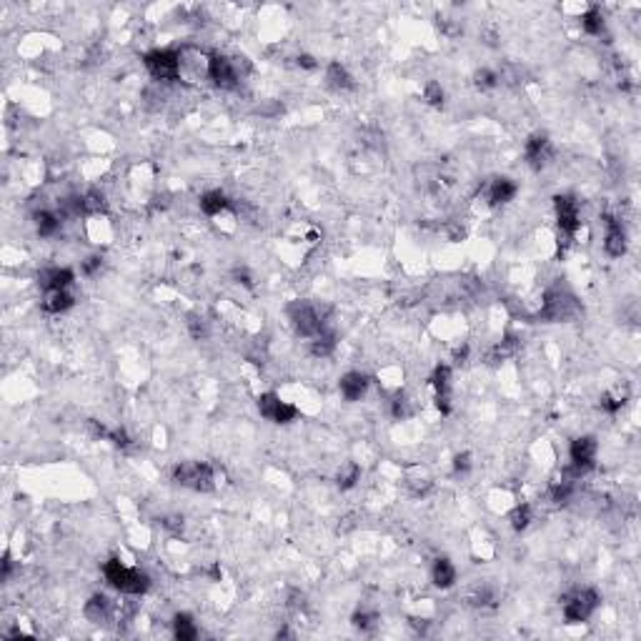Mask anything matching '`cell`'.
Wrapping results in <instances>:
<instances>
[{"mask_svg": "<svg viewBox=\"0 0 641 641\" xmlns=\"http://www.w3.org/2000/svg\"><path fill=\"white\" fill-rule=\"evenodd\" d=\"M85 616H88V621H93V624H101V621H105L108 616H111L113 607H111V599L108 596H103V593H93L88 601H85Z\"/></svg>", "mask_w": 641, "mask_h": 641, "instance_id": "cell-18", "label": "cell"}, {"mask_svg": "<svg viewBox=\"0 0 641 641\" xmlns=\"http://www.w3.org/2000/svg\"><path fill=\"white\" fill-rule=\"evenodd\" d=\"M431 581H434L439 589H451L456 584V566L448 561L446 556L436 558L434 566H431Z\"/></svg>", "mask_w": 641, "mask_h": 641, "instance_id": "cell-17", "label": "cell"}, {"mask_svg": "<svg viewBox=\"0 0 641 641\" xmlns=\"http://www.w3.org/2000/svg\"><path fill=\"white\" fill-rule=\"evenodd\" d=\"M411 627L419 631V634H426V629H428V621H423V619H411Z\"/></svg>", "mask_w": 641, "mask_h": 641, "instance_id": "cell-38", "label": "cell"}, {"mask_svg": "<svg viewBox=\"0 0 641 641\" xmlns=\"http://www.w3.org/2000/svg\"><path fill=\"white\" fill-rule=\"evenodd\" d=\"M143 65L156 81H176L180 73V53L168 48L151 50V53H145Z\"/></svg>", "mask_w": 641, "mask_h": 641, "instance_id": "cell-5", "label": "cell"}, {"mask_svg": "<svg viewBox=\"0 0 641 641\" xmlns=\"http://www.w3.org/2000/svg\"><path fill=\"white\" fill-rule=\"evenodd\" d=\"M431 386L436 391V408L441 411V416L451 414V366L439 364L431 376Z\"/></svg>", "mask_w": 641, "mask_h": 641, "instance_id": "cell-11", "label": "cell"}, {"mask_svg": "<svg viewBox=\"0 0 641 641\" xmlns=\"http://www.w3.org/2000/svg\"><path fill=\"white\" fill-rule=\"evenodd\" d=\"M359 479H361V466L359 463H346L344 469L338 471V489L341 491H348V489H353L356 483H359Z\"/></svg>", "mask_w": 641, "mask_h": 641, "instance_id": "cell-26", "label": "cell"}, {"mask_svg": "<svg viewBox=\"0 0 641 641\" xmlns=\"http://www.w3.org/2000/svg\"><path fill=\"white\" fill-rule=\"evenodd\" d=\"M10 574H13V558H10V554H6V556H3V574H0L3 581L10 579Z\"/></svg>", "mask_w": 641, "mask_h": 641, "instance_id": "cell-36", "label": "cell"}, {"mask_svg": "<svg viewBox=\"0 0 641 641\" xmlns=\"http://www.w3.org/2000/svg\"><path fill=\"white\" fill-rule=\"evenodd\" d=\"M376 621H379V616L373 611H356L353 613V627L361 629V631H371L373 627H376Z\"/></svg>", "mask_w": 641, "mask_h": 641, "instance_id": "cell-31", "label": "cell"}, {"mask_svg": "<svg viewBox=\"0 0 641 641\" xmlns=\"http://www.w3.org/2000/svg\"><path fill=\"white\" fill-rule=\"evenodd\" d=\"M604 226H607V235H604V251H607L611 258H621L627 253L629 243H627V231L621 226V221H616L613 216H604Z\"/></svg>", "mask_w": 641, "mask_h": 641, "instance_id": "cell-12", "label": "cell"}, {"mask_svg": "<svg viewBox=\"0 0 641 641\" xmlns=\"http://www.w3.org/2000/svg\"><path fill=\"white\" fill-rule=\"evenodd\" d=\"M524 156H526V163H529L534 171H541V168L551 160V140H549V136H546V133H534V136H529V140H526V145H524Z\"/></svg>", "mask_w": 641, "mask_h": 641, "instance_id": "cell-10", "label": "cell"}, {"mask_svg": "<svg viewBox=\"0 0 641 641\" xmlns=\"http://www.w3.org/2000/svg\"><path fill=\"white\" fill-rule=\"evenodd\" d=\"M73 281H76V273L70 269H45L38 273V283L45 293L48 291H65L68 286H73Z\"/></svg>", "mask_w": 641, "mask_h": 641, "instance_id": "cell-14", "label": "cell"}, {"mask_svg": "<svg viewBox=\"0 0 641 641\" xmlns=\"http://www.w3.org/2000/svg\"><path fill=\"white\" fill-rule=\"evenodd\" d=\"M173 636L178 641H193L198 639V627L191 613H176L173 616Z\"/></svg>", "mask_w": 641, "mask_h": 641, "instance_id": "cell-20", "label": "cell"}, {"mask_svg": "<svg viewBox=\"0 0 641 641\" xmlns=\"http://www.w3.org/2000/svg\"><path fill=\"white\" fill-rule=\"evenodd\" d=\"M581 28H584L589 35L604 33V15H601L599 8H589V10L581 15Z\"/></svg>", "mask_w": 641, "mask_h": 641, "instance_id": "cell-24", "label": "cell"}, {"mask_svg": "<svg viewBox=\"0 0 641 641\" xmlns=\"http://www.w3.org/2000/svg\"><path fill=\"white\" fill-rule=\"evenodd\" d=\"M103 574L108 584L113 589H118L120 593H128V596H140L151 589V576L140 569H131V566L120 564L118 558H108L103 564Z\"/></svg>", "mask_w": 641, "mask_h": 641, "instance_id": "cell-1", "label": "cell"}, {"mask_svg": "<svg viewBox=\"0 0 641 641\" xmlns=\"http://www.w3.org/2000/svg\"><path fill=\"white\" fill-rule=\"evenodd\" d=\"M498 81H501V78H498L496 73H494V70H489V68L476 70V76H474L476 88H481V90H491V88H496V85H498Z\"/></svg>", "mask_w": 641, "mask_h": 641, "instance_id": "cell-29", "label": "cell"}, {"mask_svg": "<svg viewBox=\"0 0 641 641\" xmlns=\"http://www.w3.org/2000/svg\"><path fill=\"white\" fill-rule=\"evenodd\" d=\"M208 78H211L218 88H226V90L238 85V70H235L233 61L226 56H218V53H213V56L208 58Z\"/></svg>", "mask_w": 641, "mask_h": 641, "instance_id": "cell-9", "label": "cell"}, {"mask_svg": "<svg viewBox=\"0 0 641 641\" xmlns=\"http://www.w3.org/2000/svg\"><path fill=\"white\" fill-rule=\"evenodd\" d=\"M216 479H218V474H216V469L211 466V463L188 461V463H180V466L173 469V481L178 483V486H183V489L200 491V494L213 491L216 483H218Z\"/></svg>", "mask_w": 641, "mask_h": 641, "instance_id": "cell-2", "label": "cell"}, {"mask_svg": "<svg viewBox=\"0 0 641 641\" xmlns=\"http://www.w3.org/2000/svg\"><path fill=\"white\" fill-rule=\"evenodd\" d=\"M391 414L396 416V419H408V416H411V403H408V399L403 393H399V396L393 399Z\"/></svg>", "mask_w": 641, "mask_h": 641, "instance_id": "cell-32", "label": "cell"}, {"mask_svg": "<svg viewBox=\"0 0 641 641\" xmlns=\"http://www.w3.org/2000/svg\"><path fill=\"white\" fill-rule=\"evenodd\" d=\"M554 208H556V223L558 231L571 238L576 235V231L581 228V213H579V203L574 200V196H556L554 198Z\"/></svg>", "mask_w": 641, "mask_h": 641, "instance_id": "cell-7", "label": "cell"}, {"mask_svg": "<svg viewBox=\"0 0 641 641\" xmlns=\"http://www.w3.org/2000/svg\"><path fill=\"white\" fill-rule=\"evenodd\" d=\"M61 226H63L61 216L53 213V211H41V213H35V228H38V235H43V238L56 235L58 231H61Z\"/></svg>", "mask_w": 641, "mask_h": 641, "instance_id": "cell-22", "label": "cell"}, {"mask_svg": "<svg viewBox=\"0 0 641 641\" xmlns=\"http://www.w3.org/2000/svg\"><path fill=\"white\" fill-rule=\"evenodd\" d=\"M368 386H371V379L366 376V373L361 371H351L346 373L344 379H341V383H338V388H341V396H344L346 401H361L366 396V391H368Z\"/></svg>", "mask_w": 641, "mask_h": 641, "instance_id": "cell-13", "label": "cell"}, {"mask_svg": "<svg viewBox=\"0 0 641 641\" xmlns=\"http://www.w3.org/2000/svg\"><path fill=\"white\" fill-rule=\"evenodd\" d=\"M188 331H191V336L193 338L206 336V324H203V318L196 316V313H191V316H188Z\"/></svg>", "mask_w": 641, "mask_h": 641, "instance_id": "cell-33", "label": "cell"}, {"mask_svg": "<svg viewBox=\"0 0 641 641\" xmlns=\"http://www.w3.org/2000/svg\"><path fill=\"white\" fill-rule=\"evenodd\" d=\"M326 83H328V88L333 90H353L356 88V83H353L351 73L346 70V65H341L338 61L328 63V68H326Z\"/></svg>", "mask_w": 641, "mask_h": 641, "instance_id": "cell-16", "label": "cell"}, {"mask_svg": "<svg viewBox=\"0 0 641 641\" xmlns=\"http://www.w3.org/2000/svg\"><path fill=\"white\" fill-rule=\"evenodd\" d=\"M288 318L293 328H296L298 336L313 338L326 328V313L324 308H318L316 304L311 301H296V304L288 306Z\"/></svg>", "mask_w": 641, "mask_h": 641, "instance_id": "cell-3", "label": "cell"}, {"mask_svg": "<svg viewBox=\"0 0 641 641\" xmlns=\"http://www.w3.org/2000/svg\"><path fill=\"white\" fill-rule=\"evenodd\" d=\"M101 266H103V258L101 255H90V258L83 261V273L85 276H96L98 271H101Z\"/></svg>", "mask_w": 641, "mask_h": 641, "instance_id": "cell-35", "label": "cell"}, {"mask_svg": "<svg viewBox=\"0 0 641 641\" xmlns=\"http://www.w3.org/2000/svg\"><path fill=\"white\" fill-rule=\"evenodd\" d=\"M601 596L593 589H574L571 593L564 596L561 611H564L566 624H584L591 619V613L599 609Z\"/></svg>", "mask_w": 641, "mask_h": 641, "instance_id": "cell-4", "label": "cell"}, {"mask_svg": "<svg viewBox=\"0 0 641 641\" xmlns=\"http://www.w3.org/2000/svg\"><path fill=\"white\" fill-rule=\"evenodd\" d=\"M81 206H83V216L105 213V198L98 191H88V193L81 196Z\"/></svg>", "mask_w": 641, "mask_h": 641, "instance_id": "cell-25", "label": "cell"}, {"mask_svg": "<svg viewBox=\"0 0 641 641\" xmlns=\"http://www.w3.org/2000/svg\"><path fill=\"white\" fill-rule=\"evenodd\" d=\"M471 471V456L469 454H456L454 456V474H469Z\"/></svg>", "mask_w": 641, "mask_h": 641, "instance_id": "cell-34", "label": "cell"}, {"mask_svg": "<svg viewBox=\"0 0 641 641\" xmlns=\"http://www.w3.org/2000/svg\"><path fill=\"white\" fill-rule=\"evenodd\" d=\"M516 183L511 178H494L489 186V203L491 206H503V203H509V200H514V196H516Z\"/></svg>", "mask_w": 641, "mask_h": 641, "instance_id": "cell-15", "label": "cell"}, {"mask_svg": "<svg viewBox=\"0 0 641 641\" xmlns=\"http://www.w3.org/2000/svg\"><path fill=\"white\" fill-rule=\"evenodd\" d=\"M466 356H469V346H463V348H459V351H456V364H463V361H466Z\"/></svg>", "mask_w": 641, "mask_h": 641, "instance_id": "cell-39", "label": "cell"}, {"mask_svg": "<svg viewBox=\"0 0 641 641\" xmlns=\"http://www.w3.org/2000/svg\"><path fill=\"white\" fill-rule=\"evenodd\" d=\"M200 211L206 216H218L221 211H226L228 206H231V200H228V196L223 193V191H208V193L200 196Z\"/></svg>", "mask_w": 641, "mask_h": 641, "instance_id": "cell-21", "label": "cell"}, {"mask_svg": "<svg viewBox=\"0 0 641 641\" xmlns=\"http://www.w3.org/2000/svg\"><path fill=\"white\" fill-rule=\"evenodd\" d=\"M624 403H627V396L624 393H604L599 401L601 411H607V414H619L621 408H624Z\"/></svg>", "mask_w": 641, "mask_h": 641, "instance_id": "cell-28", "label": "cell"}, {"mask_svg": "<svg viewBox=\"0 0 641 641\" xmlns=\"http://www.w3.org/2000/svg\"><path fill=\"white\" fill-rule=\"evenodd\" d=\"M509 521L514 531H524V529H529V524L534 521V511H531L529 503H518L516 509L511 511Z\"/></svg>", "mask_w": 641, "mask_h": 641, "instance_id": "cell-27", "label": "cell"}, {"mask_svg": "<svg viewBox=\"0 0 641 641\" xmlns=\"http://www.w3.org/2000/svg\"><path fill=\"white\" fill-rule=\"evenodd\" d=\"M333 348H336V333L328 331V328H324L318 336L311 338V353H313V356L326 359V356H331L333 353Z\"/></svg>", "mask_w": 641, "mask_h": 641, "instance_id": "cell-23", "label": "cell"}, {"mask_svg": "<svg viewBox=\"0 0 641 641\" xmlns=\"http://www.w3.org/2000/svg\"><path fill=\"white\" fill-rule=\"evenodd\" d=\"M235 278H238V283H243V286H251V281H249V273L246 271H235Z\"/></svg>", "mask_w": 641, "mask_h": 641, "instance_id": "cell-40", "label": "cell"}, {"mask_svg": "<svg viewBox=\"0 0 641 641\" xmlns=\"http://www.w3.org/2000/svg\"><path fill=\"white\" fill-rule=\"evenodd\" d=\"M423 101H426L428 105H441V103H443V88H441V83H436V81H428L426 88H423Z\"/></svg>", "mask_w": 641, "mask_h": 641, "instance_id": "cell-30", "label": "cell"}, {"mask_svg": "<svg viewBox=\"0 0 641 641\" xmlns=\"http://www.w3.org/2000/svg\"><path fill=\"white\" fill-rule=\"evenodd\" d=\"M73 304H76V298L70 296L68 288L65 291H48L45 293V301H43V311H48V313H65V311L73 308Z\"/></svg>", "mask_w": 641, "mask_h": 641, "instance_id": "cell-19", "label": "cell"}, {"mask_svg": "<svg viewBox=\"0 0 641 641\" xmlns=\"http://www.w3.org/2000/svg\"><path fill=\"white\" fill-rule=\"evenodd\" d=\"M298 65H301V68H306V70H313V68H316V61H313L311 56H298Z\"/></svg>", "mask_w": 641, "mask_h": 641, "instance_id": "cell-37", "label": "cell"}, {"mask_svg": "<svg viewBox=\"0 0 641 641\" xmlns=\"http://www.w3.org/2000/svg\"><path fill=\"white\" fill-rule=\"evenodd\" d=\"M576 311H579L576 298H574L571 293H564L561 288H556V291H549V293H546L544 308H541L538 316L544 318V321L556 324V321H569L571 316H576Z\"/></svg>", "mask_w": 641, "mask_h": 641, "instance_id": "cell-6", "label": "cell"}, {"mask_svg": "<svg viewBox=\"0 0 641 641\" xmlns=\"http://www.w3.org/2000/svg\"><path fill=\"white\" fill-rule=\"evenodd\" d=\"M258 414L273 423H291L298 419V408L281 401L276 393H261L258 396Z\"/></svg>", "mask_w": 641, "mask_h": 641, "instance_id": "cell-8", "label": "cell"}]
</instances>
